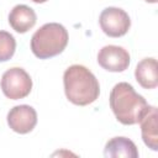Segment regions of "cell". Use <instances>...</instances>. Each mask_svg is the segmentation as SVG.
<instances>
[{"label":"cell","mask_w":158,"mask_h":158,"mask_svg":"<svg viewBox=\"0 0 158 158\" xmlns=\"http://www.w3.org/2000/svg\"><path fill=\"white\" fill-rule=\"evenodd\" d=\"M31 1H33V2H36V4H42V2H46L47 0H31Z\"/></svg>","instance_id":"4fadbf2b"},{"label":"cell","mask_w":158,"mask_h":158,"mask_svg":"<svg viewBox=\"0 0 158 158\" xmlns=\"http://www.w3.org/2000/svg\"><path fill=\"white\" fill-rule=\"evenodd\" d=\"M68 31L57 22L41 26L31 38V51L40 59H48L60 54L68 44Z\"/></svg>","instance_id":"3957f363"},{"label":"cell","mask_w":158,"mask_h":158,"mask_svg":"<svg viewBox=\"0 0 158 158\" xmlns=\"http://www.w3.org/2000/svg\"><path fill=\"white\" fill-rule=\"evenodd\" d=\"M144 1H147V2H151V4H156L158 0H144Z\"/></svg>","instance_id":"5bb4252c"},{"label":"cell","mask_w":158,"mask_h":158,"mask_svg":"<svg viewBox=\"0 0 158 158\" xmlns=\"http://www.w3.org/2000/svg\"><path fill=\"white\" fill-rule=\"evenodd\" d=\"M63 84L67 99L78 106L94 102L100 94V85L96 77L81 64H73L65 69Z\"/></svg>","instance_id":"6da1fadb"},{"label":"cell","mask_w":158,"mask_h":158,"mask_svg":"<svg viewBox=\"0 0 158 158\" xmlns=\"http://www.w3.org/2000/svg\"><path fill=\"white\" fill-rule=\"evenodd\" d=\"M158 112L157 107L151 106L139 120L141 135L144 144L152 151H158Z\"/></svg>","instance_id":"ba28073f"},{"label":"cell","mask_w":158,"mask_h":158,"mask_svg":"<svg viewBox=\"0 0 158 158\" xmlns=\"http://www.w3.org/2000/svg\"><path fill=\"white\" fill-rule=\"evenodd\" d=\"M32 89V79L28 73L20 67L7 69L1 77V90L11 100L26 98Z\"/></svg>","instance_id":"277c9868"},{"label":"cell","mask_w":158,"mask_h":158,"mask_svg":"<svg viewBox=\"0 0 158 158\" xmlns=\"http://www.w3.org/2000/svg\"><path fill=\"white\" fill-rule=\"evenodd\" d=\"M16 49V41L14 36L6 31H0V62L9 60Z\"/></svg>","instance_id":"7c38bea8"},{"label":"cell","mask_w":158,"mask_h":158,"mask_svg":"<svg viewBox=\"0 0 158 158\" xmlns=\"http://www.w3.org/2000/svg\"><path fill=\"white\" fill-rule=\"evenodd\" d=\"M137 83L144 89H154L158 85V72L156 58H144L138 62L135 69Z\"/></svg>","instance_id":"30bf717a"},{"label":"cell","mask_w":158,"mask_h":158,"mask_svg":"<svg viewBox=\"0 0 158 158\" xmlns=\"http://www.w3.org/2000/svg\"><path fill=\"white\" fill-rule=\"evenodd\" d=\"M37 123V112L30 105L14 106L7 114L9 127L20 135L31 132Z\"/></svg>","instance_id":"52a82bcc"},{"label":"cell","mask_w":158,"mask_h":158,"mask_svg":"<svg viewBox=\"0 0 158 158\" xmlns=\"http://www.w3.org/2000/svg\"><path fill=\"white\" fill-rule=\"evenodd\" d=\"M98 63L107 72H123L130 65V54L123 47L109 44L99 51Z\"/></svg>","instance_id":"8992f818"},{"label":"cell","mask_w":158,"mask_h":158,"mask_svg":"<svg viewBox=\"0 0 158 158\" xmlns=\"http://www.w3.org/2000/svg\"><path fill=\"white\" fill-rule=\"evenodd\" d=\"M109 101L115 117L122 125L138 123L149 107L146 99L126 81L117 83L112 88Z\"/></svg>","instance_id":"7a4b0ae2"},{"label":"cell","mask_w":158,"mask_h":158,"mask_svg":"<svg viewBox=\"0 0 158 158\" xmlns=\"http://www.w3.org/2000/svg\"><path fill=\"white\" fill-rule=\"evenodd\" d=\"M99 23L102 32L109 37L125 36L131 27V20L128 14L120 7L114 6L106 7L101 11Z\"/></svg>","instance_id":"5b68a950"},{"label":"cell","mask_w":158,"mask_h":158,"mask_svg":"<svg viewBox=\"0 0 158 158\" xmlns=\"http://www.w3.org/2000/svg\"><path fill=\"white\" fill-rule=\"evenodd\" d=\"M36 21L37 16L35 10L23 4L14 6L9 14V23L19 33H25L31 30L36 25Z\"/></svg>","instance_id":"9c48e42d"},{"label":"cell","mask_w":158,"mask_h":158,"mask_svg":"<svg viewBox=\"0 0 158 158\" xmlns=\"http://www.w3.org/2000/svg\"><path fill=\"white\" fill-rule=\"evenodd\" d=\"M104 154L105 157H111V158H118V157L137 158L138 151H137L136 144L130 138L114 137L106 142L105 148H104Z\"/></svg>","instance_id":"8fae6325"}]
</instances>
